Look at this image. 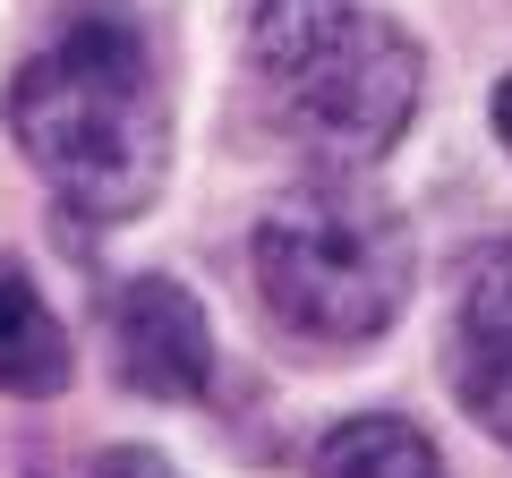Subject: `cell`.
Segmentation results:
<instances>
[{
	"instance_id": "2",
	"label": "cell",
	"mask_w": 512,
	"mask_h": 478,
	"mask_svg": "<svg viewBox=\"0 0 512 478\" xmlns=\"http://www.w3.org/2000/svg\"><path fill=\"white\" fill-rule=\"evenodd\" d=\"M248 69L265 103L282 111V129L333 163L393 154L427 86L410 26H393L384 9H359V0H256Z\"/></svg>"
},
{
	"instance_id": "7",
	"label": "cell",
	"mask_w": 512,
	"mask_h": 478,
	"mask_svg": "<svg viewBox=\"0 0 512 478\" xmlns=\"http://www.w3.org/2000/svg\"><path fill=\"white\" fill-rule=\"evenodd\" d=\"M316 478H444V461H436V444L419 436L410 419H342L325 444H316V461H308Z\"/></svg>"
},
{
	"instance_id": "1",
	"label": "cell",
	"mask_w": 512,
	"mask_h": 478,
	"mask_svg": "<svg viewBox=\"0 0 512 478\" xmlns=\"http://www.w3.org/2000/svg\"><path fill=\"white\" fill-rule=\"evenodd\" d=\"M9 137L77 222L146 214L171 171V94L128 9H69L9 86Z\"/></svg>"
},
{
	"instance_id": "3",
	"label": "cell",
	"mask_w": 512,
	"mask_h": 478,
	"mask_svg": "<svg viewBox=\"0 0 512 478\" xmlns=\"http://www.w3.org/2000/svg\"><path fill=\"white\" fill-rule=\"evenodd\" d=\"M256 291L299 342L359 350L393 333L419 282V248H410L402 205H384L359 180H316L291 188L274 214L256 222Z\"/></svg>"
},
{
	"instance_id": "6",
	"label": "cell",
	"mask_w": 512,
	"mask_h": 478,
	"mask_svg": "<svg viewBox=\"0 0 512 478\" xmlns=\"http://www.w3.org/2000/svg\"><path fill=\"white\" fill-rule=\"evenodd\" d=\"M60 385H69V333L43 308L35 274H26L18 257H0V393L43 402V393H60Z\"/></svg>"
},
{
	"instance_id": "8",
	"label": "cell",
	"mask_w": 512,
	"mask_h": 478,
	"mask_svg": "<svg viewBox=\"0 0 512 478\" xmlns=\"http://www.w3.org/2000/svg\"><path fill=\"white\" fill-rule=\"evenodd\" d=\"M43 478H171L163 453H146V444H111V453L77 461V470H43Z\"/></svg>"
},
{
	"instance_id": "5",
	"label": "cell",
	"mask_w": 512,
	"mask_h": 478,
	"mask_svg": "<svg viewBox=\"0 0 512 478\" xmlns=\"http://www.w3.org/2000/svg\"><path fill=\"white\" fill-rule=\"evenodd\" d=\"M444 368H453V393L478 427L512 453V248H487L461 282L453 308V342H444Z\"/></svg>"
},
{
	"instance_id": "4",
	"label": "cell",
	"mask_w": 512,
	"mask_h": 478,
	"mask_svg": "<svg viewBox=\"0 0 512 478\" xmlns=\"http://www.w3.org/2000/svg\"><path fill=\"white\" fill-rule=\"evenodd\" d=\"M111 342H120V376L146 402H197L214 385V325H205L197 291L171 274H137L111 299Z\"/></svg>"
},
{
	"instance_id": "9",
	"label": "cell",
	"mask_w": 512,
	"mask_h": 478,
	"mask_svg": "<svg viewBox=\"0 0 512 478\" xmlns=\"http://www.w3.org/2000/svg\"><path fill=\"white\" fill-rule=\"evenodd\" d=\"M495 137H504V154H512V77L495 86Z\"/></svg>"
}]
</instances>
